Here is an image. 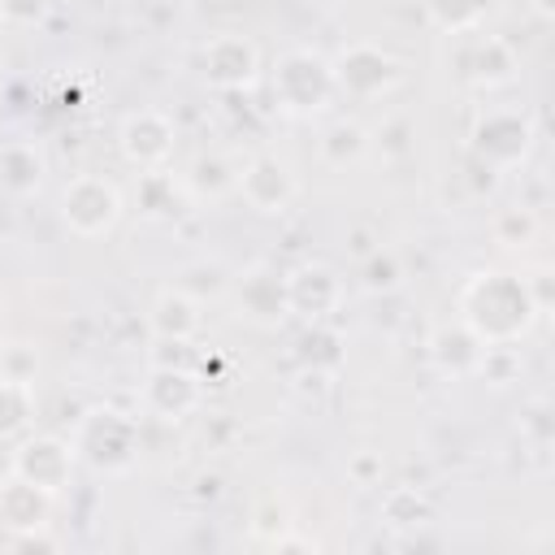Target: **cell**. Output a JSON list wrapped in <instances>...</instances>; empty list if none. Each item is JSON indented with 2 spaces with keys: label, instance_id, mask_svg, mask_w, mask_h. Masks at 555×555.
Here are the masks:
<instances>
[{
  "label": "cell",
  "instance_id": "obj_1",
  "mask_svg": "<svg viewBox=\"0 0 555 555\" xmlns=\"http://www.w3.org/2000/svg\"><path fill=\"white\" fill-rule=\"evenodd\" d=\"M460 321L486 343V347H516L533 321L542 317L525 278L512 269H481L473 273L455 295Z\"/></svg>",
  "mask_w": 555,
  "mask_h": 555
},
{
  "label": "cell",
  "instance_id": "obj_2",
  "mask_svg": "<svg viewBox=\"0 0 555 555\" xmlns=\"http://www.w3.org/2000/svg\"><path fill=\"white\" fill-rule=\"evenodd\" d=\"M269 95H273L278 113H286L295 121L321 117L338 95L330 56H321L312 48H286L269 69Z\"/></svg>",
  "mask_w": 555,
  "mask_h": 555
},
{
  "label": "cell",
  "instance_id": "obj_3",
  "mask_svg": "<svg viewBox=\"0 0 555 555\" xmlns=\"http://www.w3.org/2000/svg\"><path fill=\"white\" fill-rule=\"evenodd\" d=\"M69 442H74V451H78V464H87V468H95V473H108V477L130 473L134 460H139V447H143L139 421H134L130 412L113 408V403L87 408V412L78 416Z\"/></svg>",
  "mask_w": 555,
  "mask_h": 555
},
{
  "label": "cell",
  "instance_id": "obj_4",
  "mask_svg": "<svg viewBox=\"0 0 555 555\" xmlns=\"http://www.w3.org/2000/svg\"><path fill=\"white\" fill-rule=\"evenodd\" d=\"M330 74H334L338 95L360 100V104L386 100V95H395L403 87V61L395 52H386L382 43H369V39L343 43L330 56Z\"/></svg>",
  "mask_w": 555,
  "mask_h": 555
},
{
  "label": "cell",
  "instance_id": "obj_5",
  "mask_svg": "<svg viewBox=\"0 0 555 555\" xmlns=\"http://www.w3.org/2000/svg\"><path fill=\"white\" fill-rule=\"evenodd\" d=\"M447 69L468 91H499L520 74V56L503 35H490L486 26H477V30L451 35Z\"/></svg>",
  "mask_w": 555,
  "mask_h": 555
},
{
  "label": "cell",
  "instance_id": "obj_6",
  "mask_svg": "<svg viewBox=\"0 0 555 555\" xmlns=\"http://www.w3.org/2000/svg\"><path fill=\"white\" fill-rule=\"evenodd\" d=\"M121 191L104 173H74L61 186V221L74 238H104L121 221Z\"/></svg>",
  "mask_w": 555,
  "mask_h": 555
},
{
  "label": "cell",
  "instance_id": "obj_7",
  "mask_svg": "<svg viewBox=\"0 0 555 555\" xmlns=\"http://www.w3.org/2000/svg\"><path fill=\"white\" fill-rule=\"evenodd\" d=\"M468 147L473 156L486 165V169H516L529 160L533 152V121L529 113L520 108H486L477 121H473V134H468Z\"/></svg>",
  "mask_w": 555,
  "mask_h": 555
},
{
  "label": "cell",
  "instance_id": "obj_8",
  "mask_svg": "<svg viewBox=\"0 0 555 555\" xmlns=\"http://www.w3.org/2000/svg\"><path fill=\"white\" fill-rule=\"evenodd\" d=\"M74 468H78V451L61 434H22L9 455V473L39 486L52 499L65 494V486L74 481Z\"/></svg>",
  "mask_w": 555,
  "mask_h": 555
},
{
  "label": "cell",
  "instance_id": "obj_9",
  "mask_svg": "<svg viewBox=\"0 0 555 555\" xmlns=\"http://www.w3.org/2000/svg\"><path fill=\"white\" fill-rule=\"evenodd\" d=\"M225 299H230L234 317L247 321V325H256V330H278L291 317L286 312V278L273 264H264V260L230 273Z\"/></svg>",
  "mask_w": 555,
  "mask_h": 555
},
{
  "label": "cell",
  "instance_id": "obj_10",
  "mask_svg": "<svg viewBox=\"0 0 555 555\" xmlns=\"http://www.w3.org/2000/svg\"><path fill=\"white\" fill-rule=\"evenodd\" d=\"M173 147H178V126L165 108H134L117 126V152L139 173L165 169L173 160Z\"/></svg>",
  "mask_w": 555,
  "mask_h": 555
},
{
  "label": "cell",
  "instance_id": "obj_11",
  "mask_svg": "<svg viewBox=\"0 0 555 555\" xmlns=\"http://www.w3.org/2000/svg\"><path fill=\"white\" fill-rule=\"evenodd\" d=\"M234 195H243V204L260 217H278L295 204L299 195V178L291 173V165L273 152H251L247 160H238V182Z\"/></svg>",
  "mask_w": 555,
  "mask_h": 555
},
{
  "label": "cell",
  "instance_id": "obj_12",
  "mask_svg": "<svg viewBox=\"0 0 555 555\" xmlns=\"http://www.w3.org/2000/svg\"><path fill=\"white\" fill-rule=\"evenodd\" d=\"M282 278H286V312L299 317V321H308V325L330 321L347 304L343 273L330 269V264H321V260H304V264H295Z\"/></svg>",
  "mask_w": 555,
  "mask_h": 555
},
{
  "label": "cell",
  "instance_id": "obj_13",
  "mask_svg": "<svg viewBox=\"0 0 555 555\" xmlns=\"http://www.w3.org/2000/svg\"><path fill=\"white\" fill-rule=\"evenodd\" d=\"M139 403L147 416L165 425H182L186 416L199 412L204 403V382L195 369H173V364H152L147 377L139 382Z\"/></svg>",
  "mask_w": 555,
  "mask_h": 555
},
{
  "label": "cell",
  "instance_id": "obj_14",
  "mask_svg": "<svg viewBox=\"0 0 555 555\" xmlns=\"http://www.w3.org/2000/svg\"><path fill=\"white\" fill-rule=\"evenodd\" d=\"M199 69L212 91H247L260 78V48L238 30H221L199 48Z\"/></svg>",
  "mask_w": 555,
  "mask_h": 555
},
{
  "label": "cell",
  "instance_id": "obj_15",
  "mask_svg": "<svg viewBox=\"0 0 555 555\" xmlns=\"http://www.w3.org/2000/svg\"><path fill=\"white\" fill-rule=\"evenodd\" d=\"M481 356H486V343L455 317L451 325H438L429 334V360L438 364V373H447L451 382H464V377H477L481 369Z\"/></svg>",
  "mask_w": 555,
  "mask_h": 555
},
{
  "label": "cell",
  "instance_id": "obj_16",
  "mask_svg": "<svg viewBox=\"0 0 555 555\" xmlns=\"http://www.w3.org/2000/svg\"><path fill=\"white\" fill-rule=\"evenodd\" d=\"M204 304L195 295H186L178 282L156 291L152 308H147V325L156 338H169V343H195V334L204 330Z\"/></svg>",
  "mask_w": 555,
  "mask_h": 555
},
{
  "label": "cell",
  "instance_id": "obj_17",
  "mask_svg": "<svg viewBox=\"0 0 555 555\" xmlns=\"http://www.w3.org/2000/svg\"><path fill=\"white\" fill-rule=\"evenodd\" d=\"M52 494H43L39 486L22 481V477H4L0 481V529L4 533H30V529H48L52 525Z\"/></svg>",
  "mask_w": 555,
  "mask_h": 555
},
{
  "label": "cell",
  "instance_id": "obj_18",
  "mask_svg": "<svg viewBox=\"0 0 555 555\" xmlns=\"http://www.w3.org/2000/svg\"><path fill=\"white\" fill-rule=\"evenodd\" d=\"M48 178V156L35 139H9L0 143V191L9 199H30L39 195Z\"/></svg>",
  "mask_w": 555,
  "mask_h": 555
},
{
  "label": "cell",
  "instance_id": "obj_19",
  "mask_svg": "<svg viewBox=\"0 0 555 555\" xmlns=\"http://www.w3.org/2000/svg\"><path fill=\"white\" fill-rule=\"evenodd\" d=\"M182 178V191L191 204H221L225 195H234L238 182V160L230 152H199Z\"/></svg>",
  "mask_w": 555,
  "mask_h": 555
},
{
  "label": "cell",
  "instance_id": "obj_20",
  "mask_svg": "<svg viewBox=\"0 0 555 555\" xmlns=\"http://www.w3.org/2000/svg\"><path fill=\"white\" fill-rule=\"evenodd\" d=\"M182 208H191L182 178H173L169 169H147L139 173V212L147 221H173Z\"/></svg>",
  "mask_w": 555,
  "mask_h": 555
},
{
  "label": "cell",
  "instance_id": "obj_21",
  "mask_svg": "<svg viewBox=\"0 0 555 555\" xmlns=\"http://www.w3.org/2000/svg\"><path fill=\"white\" fill-rule=\"evenodd\" d=\"M317 152H321V160H325L330 169H351V165H360V160L369 156V130H364L360 121H351V117H334V121L321 130Z\"/></svg>",
  "mask_w": 555,
  "mask_h": 555
},
{
  "label": "cell",
  "instance_id": "obj_22",
  "mask_svg": "<svg viewBox=\"0 0 555 555\" xmlns=\"http://www.w3.org/2000/svg\"><path fill=\"white\" fill-rule=\"evenodd\" d=\"M382 520L395 525V529H421V525L434 520V503L416 486H390L382 494Z\"/></svg>",
  "mask_w": 555,
  "mask_h": 555
},
{
  "label": "cell",
  "instance_id": "obj_23",
  "mask_svg": "<svg viewBox=\"0 0 555 555\" xmlns=\"http://www.w3.org/2000/svg\"><path fill=\"white\" fill-rule=\"evenodd\" d=\"M35 425V386L0 382V438H22Z\"/></svg>",
  "mask_w": 555,
  "mask_h": 555
},
{
  "label": "cell",
  "instance_id": "obj_24",
  "mask_svg": "<svg viewBox=\"0 0 555 555\" xmlns=\"http://www.w3.org/2000/svg\"><path fill=\"white\" fill-rule=\"evenodd\" d=\"M425 13L442 35H464V30L486 26L490 0H425Z\"/></svg>",
  "mask_w": 555,
  "mask_h": 555
},
{
  "label": "cell",
  "instance_id": "obj_25",
  "mask_svg": "<svg viewBox=\"0 0 555 555\" xmlns=\"http://www.w3.org/2000/svg\"><path fill=\"white\" fill-rule=\"evenodd\" d=\"M369 147H377L382 160H403L416 152V121L408 113H390L369 130Z\"/></svg>",
  "mask_w": 555,
  "mask_h": 555
},
{
  "label": "cell",
  "instance_id": "obj_26",
  "mask_svg": "<svg viewBox=\"0 0 555 555\" xmlns=\"http://www.w3.org/2000/svg\"><path fill=\"white\" fill-rule=\"evenodd\" d=\"M360 286H364L369 295H390V291H399V286H403V260H399V251L373 247V251L364 256V264H360Z\"/></svg>",
  "mask_w": 555,
  "mask_h": 555
},
{
  "label": "cell",
  "instance_id": "obj_27",
  "mask_svg": "<svg viewBox=\"0 0 555 555\" xmlns=\"http://www.w3.org/2000/svg\"><path fill=\"white\" fill-rule=\"evenodd\" d=\"M490 234H494L499 247L520 251V247H529L538 238V217H533V208H503V212H494Z\"/></svg>",
  "mask_w": 555,
  "mask_h": 555
},
{
  "label": "cell",
  "instance_id": "obj_28",
  "mask_svg": "<svg viewBox=\"0 0 555 555\" xmlns=\"http://www.w3.org/2000/svg\"><path fill=\"white\" fill-rule=\"evenodd\" d=\"M39 347L35 343H26V338H4L0 343V382H26V386H35V377H39Z\"/></svg>",
  "mask_w": 555,
  "mask_h": 555
},
{
  "label": "cell",
  "instance_id": "obj_29",
  "mask_svg": "<svg viewBox=\"0 0 555 555\" xmlns=\"http://www.w3.org/2000/svg\"><path fill=\"white\" fill-rule=\"evenodd\" d=\"M178 286H182L186 295H195L199 304H204V299H221L225 286H230V273H225L217 260H199V264H186V269H182Z\"/></svg>",
  "mask_w": 555,
  "mask_h": 555
},
{
  "label": "cell",
  "instance_id": "obj_30",
  "mask_svg": "<svg viewBox=\"0 0 555 555\" xmlns=\"http://www.w3.org/2000/svg\"><path fill=\"white\" fill-rule=\"evenodd\" d=\"M48 9H52V0H0V22L26 30V26H39L48 17Z\"/></svg>",
  "mask_w": 555,
  "mask_h": 555
},
{
  "label": "cell",
  "instance_id": "obj_31",
  "mask_svg": "<svg viewBox=\"0 0 555 555\" xmlns=\"http://www.w3.org/2000/svg\"><path fill=\"white\" fill-rule=\"evenodd\" d=\"M382 473H386L382 451H356V455L347 460V477H351L356 486H382Z\"/></svg>",
  "mask_w": 555,
  "mask_h": 555
},
{
  "label": "cell",
  "instance_id": "obj_32",
  "mask_svg": "<svg viewBox=\"0 0 555 555\" xmlns=\"http://www.w3.org/2000/svg\"><path fill=\"white\" fill-rule=\"evenodd\" d=\"M533 13H538L542 22H551V17H555V0H533Z\"/></svg>",
  "mask_w": 555,
  "mask_h": 555
},
{
  "label": "cell",
  "instance_id": "obj_33",
  "mask_svg": "<svg viewBox=\"0 0 555 555\" xmlns=\"http://www.w3.org/2000/svg\"><path fill=\"white\" fill-rule=\"evenodd\" d=\"M4 78H9V65H4V56H0V91H4Z\"/></svg>",
  "mask_w": 555,
  "mask_h": 555
}]
</instances>
